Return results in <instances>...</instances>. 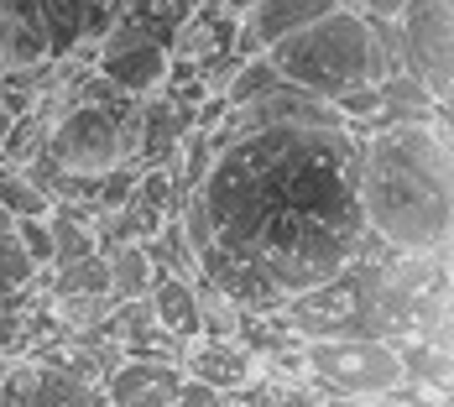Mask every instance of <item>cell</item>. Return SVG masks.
Returning <instances> with one entry per match:
<instances>
[{"instance_id":"cell-18","label":"cell","mask_w":454,"mask_h":407,"mask_svg":"<svg viewBox=\"0 0 454 407\" xmlns=\"http://www.w3.org/2000/svg\"><path fill=\"white\" fill-rule=\"evenodd\" d=\"M43 131H47V121L37 110H32V115H16L11 131H5V141H0V168H27V162H37Z\"/></svg>"},{"instance_id":"cell-20","label":"cell","mask_w":454,"mask_h":407,"mask_svg":"<svg viewBox=\"0 0 454 407\" xmlns=\"http://www.w3.org/2000/svg\"><path fill=\"white\" fill-rule=\"evenodd\" d=\"M21 340H27V309H0V356L21 361Z\"/></svg>"},{"instance_id":"cell-2","label":"cell","mask_w":454,"mask_h":407,"mask_svg":"<svg viewBox=\"0 0 454 407\" xmlns=\"http://www.w3.org/2000/svg\"><path fill=\"white\" fill-rule=\"evenodd\" d=\"M356 209L392 256H434L454 230V157L444 110L434 121L376 126L356 152Z\"/></svg>"},{"instance_id":"cell-23","label":"cell","mask_w":454,"mask_h":407,"mask_svg":"<svg viewBox=\"0 0 454 407\" xmlns=\"http://www.w3.org/2000/svg\"><path fill=\"white\" fill-rule=\"evenodd\" d=\"M365 407H408V403H392V397H376V403H365Z\"/></svg>"},{"instance_id":"cell-19","label":"cell","mask_w":454,"mask_h":407,"mask_svg":"<svg viewBox=\"0 0 454 407\" xmlns=\"http://www.w3.org/2000/svg\"><path fill=\"white\" fill-rule=\"evenodd\" d=\"M16 246H21V256L37 267V277L52 267V225H47V220H21V225H16Z\"/></svg>"},{"instance_id":"cell-21","label":"cell","mask_w":454,"mask_h":407,"mask_svg":"<svg viewBox=\"0 0 454 407\" xmlns=\"http://www.w3.org/2000/svg\"><path fill=\"white\" fill-rule=\"evenodd\" d=\"M345 11H356L365 21H397L408 11V0H345Z\"/></svg>"},{"instance_id":"cell-13","label":"cell","mask_w":454,"mask_h":407,"mask_svg":"<svg viewBox=\"0 0 454 407\" xmlns=\"http://www.w3.org/2000/svg\"><path fill=\"white\" fill-rule=\"evenodd\" d=\"M37 282H43L47 298H105V303H110V267H105L99 251H94V256H79V262H68V267L43 271Z\"/></svg>"},{"instance_id":"cell-17","label":"cell","mask_w":454,"mask_h":407,"mask_svg":"<svg viewBox=\"0 0 454 407\" xmlns=\"http://www.w3.org/2000/svg\"><path fill=\"white\" fill-rule=\"evenodd\" d=\"M282 79H277V68L267 63V52L262 58H246L235 74H230V84L220 90V99H225L230 110H246V105H256L262 94H272Z\"/></svg>"},{"instance_id":"cell-4","label":"cell","mask_w":454,"mask_h":407,"mask_svg":"<svg viewBox=\"0 0 454 407\" xmlns=\"http://www.w3.org/2000/svg\"><path fill=\"white\" fill-rule=\"evenodd\" d=\"M37 115L47 121L43 152H37V157H43L58 178L90 183V178H105V173L137 162V115L121 121V115H110V110L68 105V99H58V94L37 99Z\"/></svg>"},{"instance_id":"cell-8","label":"cell","mask_w":454,"mask_h":407,"mask_svg":"<svg viewBox=\"0 0 454 407\" xmlns=\"http://www.w3.org/2000/svg\"><path fill=\"white\" fill-rule=\"evenodd\" d=\"M183 387L178 361H152V356H121L99 376L105 407H168Z\"/></svg>"},{"instance_id":"cell-12","label":"cell","mask_w":454,"mask_h":407,"mask_svg":"<svg viewBox=\"0 0 454 407\" xmlns=\"http://www.w3.org/2000/svg\"><path fill=\"white\" fill-rule=\"evenodd\" d=\"M99 256H105V267H110V303H137V298L152 293L157 267H152V256H146L141 240H121V246H110V251H99Z\"/></svg>"},{"instance_id":"cell-9","label":"cell","mask_w":454,"mask_h":407,"mask_svg":"<svg viewBox=\"0 0 454 407\" xmlns=\"http://www.w3.org/2000/svg\"><path fill=\"white\" fill-rule=\"evenodd\" d=\"M178 365H183L188 381H199V387H209V392H220V397H240V392L262 376L256 356H251L240 340H209V334L188 340Z\"/></svg>"},{"instance_id":"cell-11","label":"cell","mask_w":454,"mask_h":407,"mask_svg":"<svg viewBox=\"0 0 454 407\" xmlns=\"http://www.w3.org/2000/svg\"><path fill=\"white\" fill-rule=\"evenodd\" d=\"M397 365H403V381L428 387V392H450V381H454L450 340H434V334H408V340H397Z\"/></svg>"},{"instance_id":"cell-5","label":"cell","mask_w":454,"mask_h":407,"mask_svg":"<svg viewBox=\"0 0 454 407\" xmlns=\"http://www.w3.org/2000/svg\"><path fill=\"white\" fill-rule=\"evenodd\" d=\"M403 381L397 345L371 340V334H334L303 345V387L318 397H356L376 403Z\"/></svg>"},{"instance_id":"cell-10","label":"cell","mask_w":454,"mask_h":407,"mask_svg":"<svg viewBox=\"0 0 454 407\" xmlns=\"http://www.w3.org/2000/svg\"><path fill=\"white\" fill-rule=\"evenodd\" d=\"M146 309H152L157 329H162L173 345L199 340V298H193V282L157 277V282H152V293H146Z\"/></svg>"},{"instance_id":"cell-1","label":"cell","mask_w":454,"mask_h":407,"mask_svg":"<svg viewBox=\"0 0 454 407\" xmlns=\"http://www.w3.org/2000/svg\"><path fill=\"white\" fill-rule=\"evenodd\" d=\"M356 152L350 126H262L225 141L188 188L209 220L199 277L240 314H277L361 267L376 240L356 209Z\"/></svg>"},{"instance_id":"cell-16","label":"cell","mask_w":454,"mask_h":407,"mask_svg":"<svg viewBox=\"0 0 454 407\" xmlns=\"http://www.w3.org/2000/svg\"><path fill=\"white\" fill-rule=\"evenodd\" d=\"M0 209L21 225V220H47L52 199L43 193V183H32L21 168H0Z\"/></svg>"},{"instance_id":"cell-24","label":"cell","mask_w":454,"mask_h":407,"mask_svg":"<svg viewBox=\"0 0 454 407\" xmlns=\"http://www.w3.org/2000/svg\"><path fill=\"white\" fill-rule=\"evenodd\" d=\"M105 5H110V16H121V11H126V0H105Z\"/></svg>"},{"instance_id":"cell-6","label":"cell","mask_w":454,"mask_h":407,"mask_svg":"<svg viewBox=\"0 0 454 407\" xmlns=\"http://www.w3.org/2000/svg\"><path fill=\"white\" fill-rule=\"evenodd\" d=\"M168 63H173V47L157 43L146 27L126 16H115L110 32L94 43V74L126 99H152L168 79Z\"/></svg>"},{"instance_id":"cell-22","label":"cell","mask_w":454,"mask_h":407,"mask_svg":"<svg viewBox=\"0 0 454 407\" xmlns=\"http://www.w3.org/2000/svg\"><path fill=\"white\" fill-rule=\"evenodd\" d=\"M168 407H230V397H220V392H209V387H199V381H188V376H183L178 397H173Z\"/></svg>"},{"instance_id":"cell-7","label":"cell","mask_w":454,"mask_h":407,"mask_svg":"<svg viewBox=\"0 0 454 407\" xmlns=\"http://www.w3.org/2000/svg\"><path fill=\"white\" fill-rule=\"evenodd\" d=\"M340 0H251V11L235 27V58H262L277 43H287L293 32L314 27L318 16H329Z\"/></svg>"},{"instance_id":"cell-15","label":"cell","mask_w":454,"mask_h":407,"mask_svg":"<svg viewBox=\"0 0 454 407\" xmlns=\"http://www.w3.org/2000/svg\"><path fill=\"white\" fill-rule=\"evenodd\" d=\"M37 293V267L21 256L16 235H0V309H27Z\"/></svg>"},{"instance_id":"cell-3","label":"cell","mask_w":454,"mask_h":407,"mask_svg":"<svg viewBox=\"0 0 454 407\" xmlns=\"http://www.w3.org/2000/svg\"><path fill=\"white\" fill-rule=\"evenodd\" d=\"M267 63L277 68L282 84L314 94L324 105L387 79V58H381V47L371 37V21L345 11V5H334L329 16H318L314 27H303L287 43H277L267 52Z\"/></svg>"},{"instance_id":"cell-25","label":"cell","mask_w":454,"mask_h":407,"mask_svg":"<svg viewBox=\"0 0 454 407\" xmlns=\"http://www.w3.org/2000/svg\"><path fill=\"white\" fill-rule=\"evenodd\" d=\"M0 79H5V58H0Z\"/></svg>"},{"instance_id":"cell-14","label":"cell","mask_w":454,"mask_h":407,"mask_svg":"<svg viewBox=\"0 0 454 407\" xmlns=\"http://www.w3.org/2000/svg\"><path fill=\"white\" fill-rule=\"evenodd\" d=\"M199 11V0H126V21H137V27H146L157 43L173 47V37H178L183 27H188V16Z\"/></svg>"}]
</instances>
